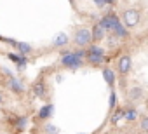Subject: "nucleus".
Masks as SVG:
<instances>
[{"label":"nucleus","instance_id":"obj_2","mask_svg":"<svg viewBox=\"0 0 148 134\" xmlns=\"http://www.w3.org/2000/svg\"><path fill=\"white\" fill-rule=\"evenodd\" d=\"M112 11L125 31L148 28V0H115Z\"/></svg>","mask_w":148,"mask_h":134},{"label":"nucleus","instance_id":"obj_1","mask_svg":"<svg viewBox=\"0 0 148 134\" xmlns=\"http://www.w3.org/2000/svg\"><path fill=\"white\" fill-rule=\"evenodd\" d=\"M115 82L117 111L148 124V28L125 31L106 57Z\"/></svg>","mask_w":148,"mask_h":134},{"label":"nucleus","instance_id":"obj_3","mask_svg":"<svg viewBox=\"0 0 148 134\" xmlns=\"http://www.w3.org/2000/svg\"><path fill=\"white\" fill-rule=\"evenodd\" d=\"M96 134H148V124L136 117L122 113V122H119V118L113 117L112 122Z\"/></svg>","mask_w":148,"mask_h":134}]
</instances>
